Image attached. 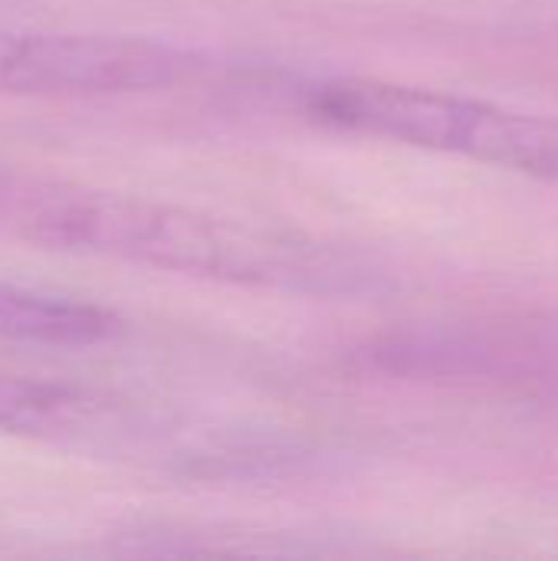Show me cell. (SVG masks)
<instances>
[{
  "label": "cell",
  "mask_w": 558,
  "mask_h": 561,
  "mask_svg": "<svg viewBox=\"0 0 558 561\" xmlns=\"http://www.w3.org/2000/svg\"><path fill=\"white\" fill-rule=\"evenodd\" d=\"M0 237L237 286L332 293L362 283V266L319 240L26 168H0Z\"/></svg>",
  "instance_id": "obj_1"
},
{
  "label": "cell",
  "mask_w": 558,
  "mask_h": 561,
  "mask_svg": "<svg viewBox=\"0 0 558 561\" xmlns=\"http://www.w3.org/2000/svg\"><path fill=\"white\" fill-rule=\"evenodd\" d=\"M122 332V319L99 302L0 279V342L43 348H92Z\"/></svg>",
  "instance_id": "obj_4"
},
{
  "label": "cell",
  "mask_w": 558,
  "mask_h": 561,
  "mask_svg": "<svg viewBox=\"0 0 558 561\" xmlns=\"http://www.w3.org/2000/svg\"><path fill=\"white\" fill-rule=\"evenodd\" d=\"M92 401L56 381L0 371V431L23 437H59L86 424Z\"/></svg>",
  "instance_id": "obj_5"
},
{
  "label": "cell",
  "mask_w": 558,
  "mask_h": 561,
  "mask_svg": "<svg viewBox=\"0 0 558 561\" xmlns=\"http://www.w3.org/2000/svg\"><path fill=\"white\" fill-rule=\"evenodd\" d=\"M306 112L332 128L558 181V118L388 79H322Z\"/></svg>",
  "instance_id": "obj_2"
},
{
  "label": "cell",
  "mask_w": 558,
  "mask_h": 561,
  "mask_svg": "<svg viewBox=\"0 0 558 561\" xmlns=\"http://www.w3.org/2000/svg\"><path fill=\"white\" fill-rule=\"evenodd\" d=\"M204 59L168 39L0 26V99H92L158 92L194 79Z\"/></svg>",
  "instance_id": "obj_3"
}]
</instances>
